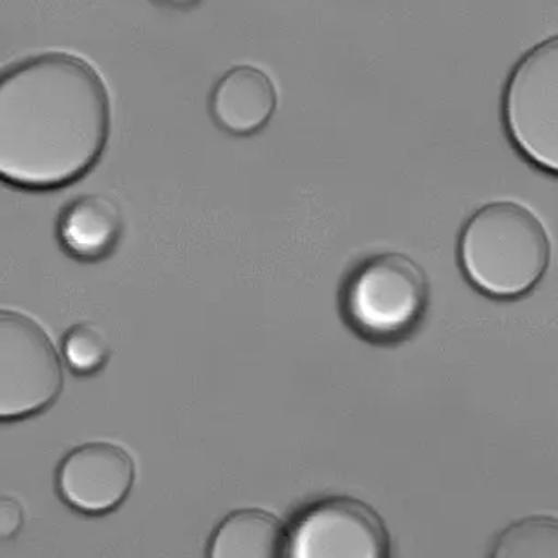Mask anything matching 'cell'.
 <instances>
[{"mask_svg":"<svg viewBox=\"0 0 558 558\" xmlns=\"http://www.w3.org/2000/svg\"><path fill=\"white\" fill-rule=\"evenodd\" d=\"M110 136V97L86 59L48 52L0 80V177L23 191H58L101 160Z\"/></svg>","mask_w":558,"mask_h":558,"instance_id":"cell-1","label":"cell"},{"mask_svg":"<svg viewBox=\"0 0 558 558\" xmlns=\"http://www.w3.org/2000/svg\"><path fill=\"white\" fill-rule=\"evenodd\" d=\"M458 260L480 293L496 301H517L546 277L551 239L530 207L498 199L476 209L463 223Z\"/></svg>","mask_w":558,"mask_h":558,"instance_id":"cell-2","label":"cell"},{"mask_svg":"<svg viewBox=\"0 0 558 558\" xmlns=\"http://www.w3.org/2000/svg\"><path fill=\"white\" fill-rule=\"evenodd\" d=\"M430 301L427 274L403 253H379L355 264L342 280L339 312L355 336L390 347L422 326Z\"/></svg>","mask_w":558,"mask_h":558,"instance_id":"cell-3","label":"cell"},{"mask_svg":"<svg viewBox=\"0 0 558 558\" xmlns=\"http://www.w3.org/2000/svg\"><path fill=\"white\" fill-rule=\"evenodd\" d=\"M501 120L520 155L558 177V35L517 61L501 94Z\"/></svg>","mask_w":558,"mask_h":558,"instance_id":"cell-4","label":"cell"},{"mask_svg":"<svg viewBox=\"0 0 558 558\" xmlns=\"http://www.w3.org/2000/svg\"><path fill=\"white\" fill-rule=\"evenodd\" d=\"M63 361L39 320L0 312V420L24 422L50 409L63 392Z\"/></svg>","mask_w":558,"mask_h":558,"instance_id":"cell-5","label":"cell"},{"mask_svg":"<svg viewBox=\"0 0 558 558\" xmlns=\"http://www.w3.org/2000/svg\"><path fill=\"white\" fill-rule=\"evenodd\" d=\"M390 553L385 520L352 496H326L306 504L288 524V558H385Z\"/></svg>","mask_w":558,"mask_h":558,"instance_id":"cell-6","label":"cell"},{"mask_svg":"<svg viewBox=\"0 0 558 558\" xmlns=\"http://www.w3.org/2000/svg\"><path fill=\"white\" fill-rule=\"evenodd\" d=\"M136 465L121 445L88 441L64 454L56 469V490L75 513L105 517L125 504Z\"/></svg>","mask_w":558,"mask_h":558,"instance_id":"cell-7","label":"cell"},{"mask_svg":"<svg viewBox=\"0 0 558 558\" xmlns=\"http://www.w3.org/2000/svg\"><path fill=\"white\" fill-rule=\"evenodd\" d=\"M279 94L260 69L234 66L218 80L209 96V112L218 129L231 136L250 137L274 120Z\"/></svg>","mask_w":558,"mask_h":558,"instance_id":"cell-8","label":"cell"},{"mask_svg":"<svg viewBox=\"0 0 558 558\" xmlns=\"http://www.w3.org/2000/svg\"><path fill=\"white\" fill-rule=\"evenodd\" d=\"M125 231L123 213L104 194H83L59 211L56 236L61 250L80 263H101L114 253Z\"/></svg>","mask_w":558,"mask_h":558,"instance_id":"cell-9","label":"cell"},{"mask_svg":"<svg viewBox=\"0 0 558 558\" xmlns=\"http://www.w3.org/2000/svg\"><path fill=\"white\" fill-rule=\"evenodd\" d=\"M288 524L264 509H239L215 527L206 555L211 558L284 557Z\"/></svg>","mask_w":558,"mask_h":558,"instance_id":"cell-10","label":"cell"},{"mask_svg":"<svg viewBox=\"0 0 558 558\" xmlns=\"http://www.w3.org/2000/svg\"><path fill=\"white\" fill-rule=\"evenodd\" d=\"M490 557H558V519L527 517L496 536Z\"/></svg>","mask_w":558,"mask_h":558,"instance_id":"cell-11","label":"cell"},{"mask_svg":"<svg viewBox=\"0 0 558 558\" xmlns=\"http://www.w3.org/2000/svg\"><path fill=\"white\" fill-rule=\"evenodd\" d=\"M109 339L90 323L70 326L63 336V357L75 376H94L104 371L110 360Z\"/></svg>","mask_w":558,"mask_h":558,"instance_id":"cell-12","label":"cell"},{"mask_svg":"<svg viewBox=\"0 0 558 558\" xmlns=\"http://www.w3.org/2000/svg\"><path fill=\"white\" fill-rule=\"evenodd\" d=\"M2 527H0V536L2 541H12L23 527V507L12 496H2Z\"/></svg>","mask_w":558,"mask_h":558,"instance_id":"cell-13","label":"cell"},{"mask_svg":"<svg viewBox=\"0 0 558 558\" xmlns=\"http://www.w3.org/2000/svg\"><path fill=\"white\" fill-rule=\"evenodd\" d=\"M161 8H171V10H193L198 8L204 0H150Z\"/></svg>","mask_w":558,"mask_h":558,"instance_id":"cell-14","label":"cell"}]
</instances>
